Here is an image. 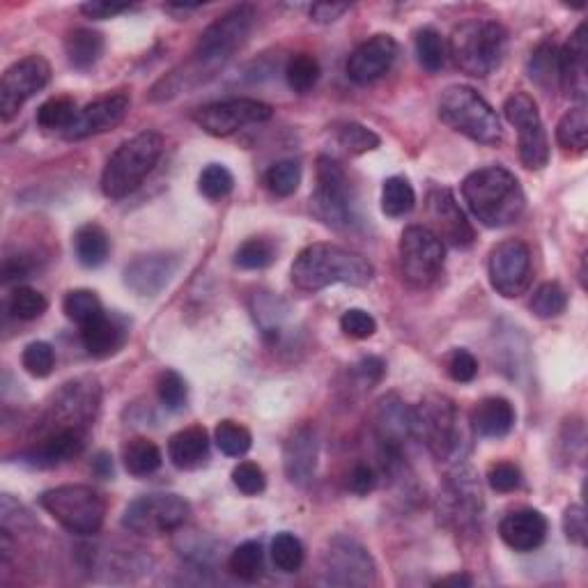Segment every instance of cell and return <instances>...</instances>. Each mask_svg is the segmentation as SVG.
Segmentation results:
<instances>
[{
    "mask_svg": "<svg viewBox=\"0 0 588 588\" xmlns=\"http://www.w3.org/2000/svg\"><path fill=\"white\" fill-rule=\"evenodd\" d=\"M375 425H377L379 444H389V446L400 448L402 441L414 437L412 409H409L398 396H389L379 402Z\"/></svg>",
    "mask_w": 588,
    "mask_h": 588,
    "instance_id": "83f0119b",
    "label": "cell"
},
{
    "mask_svg": "<svg viewBox=\"0 0 588 588\" xmlns=\"http://www.w3.org/2000/svg\"><path fill=\"white\" fill-rule=\"evenodd\" d=\"M51 81V65L42 56H28L5 69L0 79V118L10 122L21 106Z\"/></svg>",
    "mask_w": 588,
    "mask_h": 588,
    "instance_id": "2e32d148",
    "label": "cell"
},
{
    "mask_svg": "<svg viewBox=\"0 0 588 588\" xmlns=\"http://www.w3.org/2000/svg\"><path fill=\"white\" fill-rule=\"evenodd\" d=\"M228 568L235 577L246 579V582H253V579L260 577L262 572V547L255 540L249 543H242L235 552L230 554Z\"/></svg>",
    "mask_w": 588,
    "mask_h": 588,
    "instance_id": "f6af8a7d",
    "label": "cell"
},
{
    "mask_svg": "<svg viewBox=\"0 0 588 588\" xmlns=\"http://www.w3.org/2000/svg\"><path fill=\"white\" fill-rule=\"evenodd\" d=\"M276 251L274 246L265 242V239H246V242L239 246L235 253V265L242 269H249V272H258V269H265L274 262Z\"/></svg>",
    "mask_w": 588,
    "mask_h": 588,
    "instance_id": "7dc6e473",
    "label": "cell"
},
{
    "mask_svg": "<svg viewBox=\"0 0 588 588\" xmlns=\"http://www.w3.org/2000/svg\"><path fill=\"white\" fill-rule=\"evenodd\" d=\"M274 108L258 102V99H228V102H216L198 108L193 113L196 125L205 131V134L226 138L237 134L239 129L262 125V122L272 120Z\"/></svg>",
    "mask_w": 588,
    "mask_h": 588,
    "instance_id": "9a60e30c",
    "label": "cell"
},
{
    "mask_svg": "<svg viewBox=\"0 0 588 588\" xmlns=\"http://www.w3.org/2000/svg\"><path fill=\"white\" fill-rule=\"evenodd\" d=\"M30 274V265L23 255H17V258H7L3 265V281L12 283V281H21V278H28Z\"/></svg>",
    "mask_w": 588,
    "mask_h": 588,
    "instance_id": "be15d7a7",
    "label": "cell"
},
{
    "mask_svg": "<svg viewBox=\"0 0 588 588\" xmlns=\"http://www.w3.org/2000/svg\"><path fill=\"white\" fill-rule=\"evenodd\" d=\"M131 5H120V3H104V0H92V3H83L81 12L88 19H113L122 12H129Z\"/></svg>",
    "mask_w": 588,
    "mask_h": 588,
    "instance_id": "94428289",
    "label": "cell"
},
{
    "mask_svg": "<svg viewBox=\"0 0 588 588\" xmlns=\"http://www.w3.org/2000/svg\"><path fill=\"white\" fill-rule=\"evenodd\" d=\"M99 400H102V389H99L97 379L79 377L74 382H67L46 409V435L56 430L85 432V428L95 421Z\"/></svg>",
    "mask_w": 588,
    "mask_h": 588,
    "instance_id": "30bf717a",
    "label": "cell"
},
{
    "mask_svg": "<svg viewBox=\"0 0 588 588\" xmlns=\"http://www.w3.org/2000/svg\"><path fill=\"white\" fill-rule=\"evenodd\" d=\"M232 483L246 497H255V494L265 492L267 478L265 471H262L255 462H239L235 469H232Z\"/></svg>",
    "mask_w": 588,
    "mask_h": 588,
    "instance_id": "f5cc1de1",
    "label": "cell"
},
{
    "mask_svg": "<svg viewBox=\"0 0 588 588\" xmlns=\"http://www.w3.org/2000/svg\"><path fill=\"white\" fill-rule=\"evenodd\" d=\"M267 189L278 198H288L301 184V166L294 159H283L265 173Z\"/></svg>",
    "mask_w": 588,
    "mask_h": 588,
    "instance_id": "ab89813d",
    "label": "cell"
},
{
    "mask_svg": "<svg viewBox=\"0 0 588 588\" xmlns=\"http://www.w3.org/2000/svg\"><path fill=\"white\" fill-rule=\"evenodd\" d=\"M214 441L219 451L228 458H242L251 451V432L235 421H221L214 430Z\"/></svg>",
    "mask_w": 588,
    "mask_h": 588,
    "instance_id": "8d00e7d4",
    "label": "cell"
},
{
    "mask_svg": "<svg viewBox=\"0 0 588 588\" xmlns=\"http://www.w3.org/2000/svg\"><path fill=\"white\" fill-rule=\"evenodd\" d=\"M437 586H471V577L469 575H448L444 579H439Z\"/></svg>",
    "mask_w": 588,
    "mask_h": 588,
    "instance_id": "03108f58",
    "label": "cell"
},
{
    "mask_svg": "<svg viewBox=\"0 0 588 588\" xmlns=\"http://www.w3.org/2000/svg\"><path fill=\"white\" fill-rule=\"evenodd\" d=\"M396 56L398 42L391 35H375L352 51L345 72L350 76V81L368 85L389 72L391 65L396 63Z\"/></svg>",
    "mask_w": 588,
    "mask_h": 588,
    "instance_id": "d6986e66",
    "label": "cell"
},
{
    "mask_svg": "<svg viewBox=\"0 0 588 588\" xmlns=\"http://www.w3.org/2000/svg\"><path fill=\"white\" fill-rule=\"evenodd\" d=\"M21 363L28 375L49 377L53 373V366H56V352H53V347L49 343L37 340V343H30L26 350H23Z\"/></svg>",
    "mask_w": 588,
    "mask_h": 588,
    "instance_id": "816d5d0a",
    "label": "cell"
},
{
    "mask_svg": "<svg viewBox=\"0 0 588 588\" xmlns=\"http://www.w3.org/2000/svg\"><path fill=\"white\" fill-rule=\"evenodd\" d=\"M347 487L354 494H359V497H366L377 487V471L370 467V464H357V467L352 469L350 478H347Z\"/></svg>",
    "mask_w": 588,
    "mask_h": 588,
    "instance_id": "91938a15",
    "label": "cell"
},
{
    "mask_svg": "<svg viewBox=\"0 0 588 588\" xmlns=\"http://www.w3.org/2000/svg\"><path fill=\"white\" fill-rule=\"evenodd\" d=\"M386 373V363L379 357H366L354 366V379L361 384V389H373L375 384L382 382Z\"/></svg>",
    "mask_w": 588,
    "mask_h": 588,
    "instance_id": "680465c9",
    "label": "cell"
},
{
    "mask_svg": "<svg viewBox=\"0 0 588 588\" xmlns=\"http://www.w3.org/2000/svg\"><path fill=\"white\" fill-rule=\"evenodd\" d=\"M474 430L487 439L506 437L515 425V407L506 398H485L471 414Z\"/></svg>",
    "mask_w": 588,
    "mask_h": 588,
    "instance_id": "f546056e",
    "label": "cell"
},
{
    "mask_svg": "<svg viewBox=\"0 0 588 588\" xmlns=\"http://www.w3.org/2000/svg\"><path fill=\"white\" fill-rule=\"evenodd\" d=\"M65 53L69 65L76 69H90L97 65V60L104 53V37L102 33L90 28H76L67 35L65 40Z\"/></svg>",
    "mask_w": 588,
    "mask_h": 588,
    "instance_id": "4dcf8cb0",
    "label": "cell"
},
{
    "mask_svg": "<svg viewBox=\"0 0 588 588\" xmlns=\"http://www.w3.org/2000/svg\"><path fill=\"white\" fill-rule=\"evenodd\" d=\"M40 506L76 536H95L106 517V501L85 485H60L46 490L40 497Z\"/></svg>",
    "mask_w": 588,
    "mask_h": 588,
    "instance_id": "52a82bcc",
    "label": "cell"
},
{
    "mask_svg": "<svg viewBox=\"0 0 588 588\" xmlns=\"http://www.w3.org/2000/svg\"><path fill=\"white\" fill-rule=\"evenodd\" d=\"M198 187L205 198L221 200V198H226L232 189H235V177H232V173L226 166L210 164L203 170V173H200Z\"/></svg>",
    "mask_w": 588,
    "mask_h": 588,
    "instance_id": "f907efd6",
    "label": "cell"
},
{
    "mask_svg": "<svg viewBox=\"0 0 588 588\" xmlns=\"http://www.w3.org/2000/svg\"><path fill=\"white\" fill-rule=\"evenodd\" d=\"M402 278L414 288H428L444 269V242L425 226H409L400 237Z\"/></svg>",
    "mask_w": 588,
    "mask_h": 588,
    "instance_id": "8fae6325",
    "label": "cell"
},
{
    "mask_svg": "<svg viewBox=\"0 0 588 588\" xmlns=\"http://www.w3.org/2000/svg\"><path fill=\"white\" fill-rule=\"evenodd\" d=\"M180 260L168 253H150L136 258L125 269V285L138 297H157L173 281Z\"/></svg>",
    "mask_w": 588,
    "mask_h": 588,
    "instance_id": "44dd1931",
    "label": "cell"
},
{
    "mask_svg": "<svg viewBox=\"0 0 588 588\" xmlns=\"http://www.w3.org/2000/svg\"><path fill=\"white\" fill-rule=\"evenodd\" d=\"M191 508L177 494H145L131 501L122 515V526L136 536H161L189 520Z\"/></svg>",
    "mask_w": 588,
    "mask_h": 588,
    "instance_id": "7c38bea8",
    "label": "cell"
},
{
    "mask_svg": "<svg viewBox=\"0 0 588 588\" xmlns=\"http://www.w3.org/2000/svg\"><path fill=\"white\" fill-rule=\"evenodd\" d=\"M46 308H49V301H46L42 292L33 288H17L10 294V299H7V311L23 322L42 317Z\"/></svg>",
    "mask_w": 588,
    "mask_h": 588,
    "instance_id": "bcb514c9",
    "label": "cell"
},
{
    "mask_svg": "<svg viewBox=\"0 0 588 588\" xmlns=\"http://www.w3.org/2000/svg\"><path fill=\"white\" fill-rule=\"evenodd\" d=\"M504 113L510 125L517 129L520 159L524 168L543 170L549 164V141L543 120H540L538 104L526 92H513L506 99Z\"/></svg>",
    "mask_w": 588,
    "mask_h": 588,
    "instance_id": "5bb4252c",
    "label": "cell"
},
{
    "mask_svg": "<svg viewBox=\"0 0 588 588\" xmlns=\"http://www.w3.org/2000/svg\"><path fill=\"white\" fill-rule=\"evenodd\" d=\"M441 499L446 504L444 517L458 529H474L476 522L481 520V487L471 481V476H453Z\"/></svg>",
    "mask_w": 588,
    "mask_h": 588,
    "instance_id": "cb8c5ba5",
    "label": "cell"
},
{
    "mask_svg": "<svg viewBox=\"0 0 588 588\" xmlns=\"http://www.w3.org/2000/svg\"><path fill=\"white\" fill-rule=\"evenodd\" d=\"M556 141L563 150L584 152L588 145V115L584 106H577L568 111L556 125Z\"/></svg>",
    "mask_w": 588,
    "mask_h": 588,
    "instance_id": "e575fe53",
    "label": "cell"
},
{
    "mask_svg": "<svg viewBox=\"0 0 588 588\" xmlns=\"http://www.w3.org/2000/svg\"><path fill=\"white\" fill-rule=\"evenodd\" d=\"M74 249L76 258H79L83 267L95 269L106 262L108 251H111V242H108L104 228L95 226V223H88V226H83L76 232Z\"/></svg>",
    "mask_w": 588,
    "mask_h": 588,
    "instance_id": "1f68e13d",
    "label": "cell"
},
{
    "mask_svg": "<svg viewBox=\"0 0 588 588\" xmlns=\"http://www.w3.org/2000/svg\"><path fill=\"white\" fill-rule=\"evenodd\" d=\"M446 370L453 382L467 384L478 375V361L474 354L467 350H453L451 357L446 361Z\"/></svg>",
    "mask_w": 588,
    "mask_h": 588,
    "instance_id": "9f6ffc18",
    "label": "cell"
},
{
    "mask_svg": "<svg viewBox=\"0 0 588 588\" xmlns=\"http://www.w3.org/2000/svg\"><path fill=\"white\" fill-rule=\"evenodd\" d=\"M283 469L292 485L304 487L317 469V437L313 428L294 430L283 448Z\"/></svg>",
    "mask_w": 588,
    "mask_h": 588,
    "instance_id": "d4e9b609",
    "label": "cell"
},
{
    "mask_svg": "<svg viewBox=\"0 0 588 588\" xmlns=\"http://www.w3.org/2000/svg\"><path fill=\"white\" fill-rule=\"evenodd\" d=\"M272 561L281 572H297L304 566V545L297 536L283 531L272 540Z\"/></svg>",
    "mask_w": 588,
    "mask_h": 588,
    "instance_id": "ee69618b",
    "label": "cell"
},
{
    "mask_svg": "<svg viewBox=\"0 0 588 588\" xmlns=\"http://www.w3.org/2000/svg\"><path fill=\"white\" fill-rule=\"evenodd\" d=\"M563 531L570 543L575 545H586V536H588V524H586V510L582 506H570L563 515Z\"/></svg>",
    "mask_w": 588,
    "mask_h": 588,
    "instance_id": "6f0895ef",
    "label": "cell"
},
{
    "mask_svg": "<svg viewBox=\"0 0 588 588\" xmlns=\"http://www.w3.org/2000/svg\"><path fill=\"white\" fill-rule=\"evenodd\" d=\"M85 448V432L81 430H56L44 435V439L37 441V446L30 448L26 453V462L33 467L49 469L58 467L74 460L76 455H81Z\"/></svg>",
    "mask_w": 588,
    "mask_h": 588,
    "instance_id": "484cf974",
    "label": "cell"
},
{
    "mask_svg": "<svg viewBox=\"0 0 588 588\" xmlns=\"http://www.w3.org/2000/svg\"><path fill=\"white\" fill-rule=\"evenodd\" d=\"M255 21V10L251 5H239L232 7L230 12L210 23L200 35L196 44V53H193V74H214L216 69L223 67L228 60L235 56V51L246 42V37L251 35Z\"/></svg>",
    "mask_w": 588,
    "mask_h": 588,
    "instance_id": "8992f818",
    "label": "cell"
},
{
    "mask_svg": "<svg viewBox=\"0 0 588 588\" xmlns=\"http://www.w3.org/2000/svg\"><path fill=\"white\" fill-rule=\"evenodd\" d=\"M529 76L540 88L552 90L561 85L559 76V49L554 44H540L529 60Z\"/></svg>",
    "mask_w": 588,
    "mask_h": 588,
    "instance_id": "d590c367",
    "label": "cell"
},
{
    "mask_svg": "<svg viewBox=\"0 0 588 588\" xmlns=\"http://www.w3.org/2000/svg\"><path fill=\"white\" fill-rule=\"evenodd\" d=\"M76 115H79V108H76L74 99L56 97L37 108V125L42 129H60L65 134L72 127Z\"/></svg>",
    "mask_w": 588,
    "mask_h": 588,
    "instance_id": "f35d334b",
    "label": "cell"
},
{
    "mask_svg": "<svg viewBox=\"0 0 588 588\" xmlns=\"http://www.w3.org/2000/svg\"><path fill=\"white\" fill-rule=\"evenodd\" d=\"M164 138L157 131H143L111 154L102 173V191L106 198L122 200L134 193L145 177L159 164Z\"/></svg>",
    "mask_w": 588,
    "mask_h": 588,
    "instance_id": "3957f363",
    "label": "cell"
},
{
    "mask_svg": "<svg viewBox=\"0 0 588 588\" xmlns=\"http://www.w3.org/2000/svg\"><path fill=\"white\" fill-rule=\"evenodd\" d=\"M92 471H95V474L99 476V478H111L113 476V458L108 453H99L95 460H92Z\"/></svg>",
    "mask_w": 588,
    "mask_h": 588,
    "instance_id": "e7e4bbea",
    "label": "cell"
},
{
    "mask_svg": "<svg viewBox=\"0 0 588 588\" xmlns=\"http://www.w3.org/2000/svg\"><path fill=\"white\" fill-rule=\"evenodd\" d=\"M324 584L361 588L375 584L377 568L368 549L354 538L336 536L331 540L322 559Z\"/></svg>",
    "mask_w": 588,
    "mask_h": 588,
    "instance_id": "4fadbf2b",
    "label": "cell"
},
{
    "mask_svg": "<svg viewBox=\"0 0 588 588\" xmlns=\"http://www.w3.org/2000/svg\"><path fill=\"white\" fill-rule=\"evenodd\" d=\"M501 540L515 552H533L545 543L547 520L540 510L522 508L506 515L499 524Z\"/></svg>",
    "mask_w": 588,
    "mask_h": 588,
    "instance_id": "603a6c76",
    "label": "cell"
},
{
    "mask_svg": "<svg viewBox=\"0 0 588 588\" xmlns=\"http://www.w3.org/2000/svg\"><path fill=\"white\" fill-rule=\"evenodd\" d=\"M311 212L317 221L334 230H345L352 226V191L347 184L345 170L336 159H317V187L311 196Z\"/></svg>",
    "mask_w": 588,
    "mask_h": 588,
    "instance_id": "9c48e42d",
    "label": "cell"
},
{
    "mask_svg": "<svg viewBox=\"0 0 588 588\" xmlns=\"http://www.w3.org/2000/svg\"><path fill=\"white\" fill-rule=\"evenodd\" d=\"M559 76L561 88L572 99L584 102L588 90V40L586 23H582L570 37V42L559 49Z\"/></svg>",
    "mask_w": 588,
    "mask_h": 588,
    "instance_id": "7402d4cb",
    "label": "cell"
},
{
    "mask_svg": "<svg viewBox=\"0 0 588 588\" xmlns=\"http://www.w3.org/2000/svg\"><path fill=\"white\" fill-rule=\"evenodd\" d=\"M414 437H419L437 460H451L460 448L458 409L446 396H428L412 409Z\"/></svg>",
    "mask_w": 588,
    "mask_h": 588,
    "instance_id": "ba28073f",
    "label": "cell"
},
{
    "mask_svg": "<svg viewBox=\"0 0 588 588\" xmlns=\"http://www.w3.org/2000/svg\"><path fill=\"white\" fill-rule=\"evenodd\" d=\"M350 10V5L345 3H315L311 7V19L317 23H334L343 14Z\"/></svg>",
    "mask_w": 588,
    "mask_h": 588,
    "instance_id": "6125c7cd",
    "label": "cell"
},
{
    "mask_svg": "<svg viewBox=\"0 0 588 588\" xmlns=\"http://www.w3.org/2000/svg\"><path fill=\"white\" fill-rule=\"evenodd\" d=\"M122 460H125V467L131 476H150L161 467L164 462V455H161L159 446L154 441L145 437H136L127 441L125 451H122Z\"/></svg>",
    "mask_w": 588,
    "mask_h": 588,
    "instance_id": "d6a6232c",
    "label": "cell"
},
{
    "mask_svg": "<svg viewBox=\"0 0 588 588\" xmlns=\"http://www.w3.org/2000/svg\"><path fill=\"white\" fill-rule=\"evenodd\" d=\"M157 396L168 412H182L189 400L187 382H184V377L180 373H175V370H166V373H161L157 382Z\"/></svg>",
    "mask_w": 588,
    "mask_h": 588,
    "instance_id": "c3c4849f",
    "label": "cell"
},
{
    "mask_svg": "<svg viewBox=\"0 0 588 588\" xmlns=\"http://www.w3.org/2000/svg\"><path fill=\"white\" fill-rule=\"evenodd\" d=\"M290 276L294 288L304 292H317L336 283L363 288L375 278V267L361 253L334 244H313L294 258Z\"/></svg>",
    "mask_w": 588,
    "mask_h": 588,
    "instance_id": "6da1fadb",
    "label": "cell"
},
{
    "mask_svg": "<svg viewBox=\"0 0 588 588\" xmlns=\"http://www.w3.org/2000/svg\"><path fill=\"white\" fill-rule=\"evenodd\" d=\"M487 483L494 492H515L522 485V471L513 462H497L487 471Z\"/></svg>",
    "mask_w": 588,
    "mask_h": 588,
    "instance_id": "11a10c76",
    "label": "cell"
},
{
    "mask_svg": "<svg viewBox=\"0 0 588 588\" xmlns=\"http://www.w3.org/2000/svg\"><path fill=\"white\" fill-rule=\"evenodd\" d=\"M428 216L435 226V235L441 242H448L458 249H467L474 244V228L467 221V216L455 203L453 193L448 189H432L428 196Z\"/></svg>",
    "mask_w": 588,
    "mask_h": 588,
    "instance_id": "ac0fdd59",
    "label": "cell"
},
{
    "mask_svg": "<svg viewBox=\"0 0 588 588\" xmlns=\"http://www.w3.org/2000/svg\"><path fill=\"white\" fill-rule=\"evenodd\" d=\"M462 196L471 214L487 228H506L520 219L526 198L522 184L510 170L487 166L462 182Z\"/></svg>",
    "mask_w": 588,
    "mask_h": 588,
    "instance_id": "7a4b0ae2",
    "label": "cell"
},
{
    "mask_svg": "<svg viewBox=\"0 0 588 588\" xmlns=\"http://www.w3.org/2000/svg\"><path fill=\"white\" fill-rule=\"evenodd\" d=\"M340 147H345L350 154H363L379 147V136L373 129L359 125V122H345L336 131Z\"/></svg>",
    "mask_w": 588,
    "mask_h": 588,
    "instance_id": "681fc988",
    "label": "cell"
},
{
    "mask_svg": "<svg viewBox=\"0 0 588 588\" xmlns=\"http://www.w3.org/2000/svg\"><path fill=\"white\" fill-rule=\"evenodd\" d=\"M416 193L407 177H389L382 187V212L391 219H400L414 210Z\"/></svg>",
    "mask_w": 588,
    "mask_h": 588,
    "instance_id": "836d02e7",
    "label": "cell"
},
{
    "mask_svg": "<svg viewBox=\"0 0 588 588\" xmlns=\"http://www.w3.org/2000/svg\"><path fill=\"white\" fill-rule=\"evenodd\" d=\"M129 106L131 99L125 92L97 99V102L81 108L72 127L65 131V138L67 141H83V138L104 134V131L118 127L125 120Z\"/></svg>",
    "mask_w": 588,
    "mask_h": 588,
    "instance_id": "ffe728a7",
    "label": "cell"
},
{
    "mask_svg": "<svg viewBox=\"0 0 588 588\" xmlns=\"http://www.w3.org/2000/svg\"><path fill=\"white\" fill-rule=\"evenodd\" d=\"M340 329H343L345 336H350L354 340H366L370 336H375L377 322L373 315L361 311V308H350V311H345L343 317H340Z\"/></svg>",
    "mask_w": 588,
    "mask_h": 588,
    "instance_id": "db71d44e",
    "label": "cell"
},
{
    "mask_svg": "<svg viewBox=\"0 0 588 588\" xmlns=\"http://www.w3.org/2000/svg\"><path fill=\"white\" fill-rule=\"evenodd\" d=\"M129 329L127 322L122 320L118 315H108L102 313L95 320L83 324L81 327V340L83 347L88 350V354L97 359H106L113 357L122 350V345L127 343Z\"/></svg>",
    "mask_w": 588,
    "mask_h": 588,
    "instance_id": "4316f807",
    "label": "cell"
},
{
    "mask_svg": "<svg viewBox=\"0 0 588 588\" xmlns=\"http://www.w3.org/2000/svg\"><path fill=\"white\" fill-rule=\"evenodd\" d=\"M210 455V435L203 425H191L168 441V458L177 469H196Z\"/></svg>",
    "mask_w": 588,
    "mask_h": 588,
    "instance_id": "f1b7e54d",
    "label": "cell"
},
{
    "mask_svg": "<svg viewBox=\"0 0 588 588\" xmlns=\"http://www.w3.org/2000/svg\"><path fill=\"white\" fill-rule=\"evenodd\" d=\"M63 311L69 317V320H74L76 324H88L104 313V306L99 297L92 290H72L65 294V301H63Z\"/></svg>",
    "mask_w": 588,
    "mask_h": 588,
    "instance_id": "60d3db41",
    "label": "cell"
},
{
    "mask_svg": "<svg viewBox=\"0 0 588 588\" xmlns=\"http://www.w3.org/2000/svg\"><path fill=\"white\" fill-rule=\"evenodd\" d=\"M490 283L501 297L515 299L529 290L531 285V251L522 239L501 242L490 253Z\"/></svg>",
    "mask_w": 588,
    "mask_h": 588,
    "instance_id": "e0dca14e",
    "label": "cell"
},
{
    "mask_svg": "<svg viewBox=\"0 0 588 588\" xmlns=\"http://www.w3.org/2000/svg\"><path fill=\"white\" fill-rule=\"evenodd\" d=\"M416 56L430 74L439 72L446 65V44L435 28H423L416 33Z\"/></svg>",
    "mask_w": 588,
    "mask_h": 588,
    "instance_id": "7bdbcfd3",
    "label": "cell"
},
{
    "mask_svg": "<svg viewBox=\"0 0 588 588\" xmlns=\"http://www.w3.org/2000/svg\"><path fill=\"white\" fill-rule=\"evenodd\" d=\"M568 308V294L559 283H543L533 292L531 311L540 320H552L559 317Z\"/></svg>",
    "mask_w": 588,
    "mask_h": 588,
    "instance_id": "b9f144b4",
    "label": "cell"
},
{
    "mask_svg": "<svg viewBox=\"0 0 588 588\" xmlns=\"http://www.w3.org/2000/svg\"><path fill=\"white\" fill-rule=\"evenodd\" d=\"M285 79H288V85L297 95H306L320 81V63L313 56H308V53H297L285 67Z\"/></svg>",
    "mask_w": 588,
    "mask_h": 588,
    "instance_id": "74e56055",
    "label": "cell"
},
{
    "mask_svg": "<svg viewBox=\"0 0 588 588\" xmlns=\"http://www.w3.org/2000/svg\"><path fill=\"white\" fill-rule=\"evenodd\" d=\"M439 118L458 134L483 145L501 141V122L494 108L467 85H451L441 92Z\"/></svg>",
    "mask_w": 588,
    "mask_h": 588,
    "instance_id": "5b68a950",
    "label": "cell"
},
{
    "mask_svg": "<svg viewBox=\"0 0 588 588\" xmlns=\"http://www.w3.org/2000/svg\"><path fill=\"white\" fill-rule=\"evenodd\" d=\"M508 49V30L497 21L474 19L453 30L448 51L464 74L490 76L499 69Z\"/></svg>",
    "mask_w": 588,
    "mask_h": 588,
    "instance_id": "277c9868",
    "label": "cell"
}]
</instances>
